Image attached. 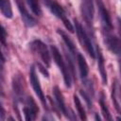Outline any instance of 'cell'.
Wrapping results in <instances>:
<instances>
[{
	"instance_id": "d6986e66",
	"label": "cell",
	"mask_w": 121,
	"mask_h": 121,
	"mask_svg": "<svg viewBox=\"0 0 121 121\" xmlns=\"http://www.w3.org/2000/svg\"><path fill=\"white\" fill-rule=\"evenodd\" d=\"M112 101H113V103H114V106H115V109L117 110V112H121V110H120V108H119V103H118V101H117V98H116V95H115V88L114 87H112Z\"/></svg>"
},
{
	"instance_id": "3957f363",
	"label": "cell",
	"mask_w": 121,
	"mask_h": 121,
	"mask_svg": "<svg viewBox=\"0 0 121 121\" xmlns=\"http://www.w3.org/2000/svg\"><path fill=\"white\" fill-rule=\"evenodd\" d=\"M29 79H30V83H31V85L33 87V90H34L35 94L37 95V96L40 98V100L42 101V103L45 107V97L43 95V93L39 78L37 77V74L35 72V68L33 66L30 68V71H29Z\"/></svg>"
},
{
	"instance_id": "52a82bcc",
	"label": "cell",
	"mask_w": 121,
	"mask_h": 121,
	"mask_svg": "<svg viewBox=\"0 0 121 121\" xmlns=\"http://www.w3.org/2000/svg\"><path fill=\"white\" fill-rule=\"evenodd\" d=\"M107 45H108V48L114 54H118L120 51H121V41L114 37V36H109L107 38Z\"/></svg>"
},
{
	"instance_id": "484cf974",
	"label": "cell",
	"mask_w": 121,
	"mask_h": 121,
	"mask_svg": "<svg viewBox=\"0 0 121 121\" xmlns=\"http://www.w3.org/2000/svg\"><path fill=\"white\" fill-rule=\"evenodd\" d=\"M117 120H121V117H117Z\"/></svg>"
},
{
	"instance_id": "e0dca14e",
	"label": "cell",
	"mask_w": 121,
	"mask_h": 121,
	"mask_svg": "<svg viewBox=\"0 0 121 121\" xmlns=\"http://www.w3.org/2000/svg\"><path fill=\"white\" fill-rule=\"evenodd\" d=\"M100 108H101V112H102L103 116H104L107 120H112V116H111V114H110V112H109L108 108L106 107V104L104 103L103 99H100Z\"/></svg>"
},
{
	"instance_id": "5b68a950",
	"label": "cell",
	"mask_w": 121,
	"mask_h": 121,
	"mask_svg": "<svg viewBox=\"0 0 121 121\" xmlns=\"http://www.w3.org/2000/svg\"><path fill=\"white\" fill-rule=\"evenodd\" d=\"M32 47L34 48L36 52H38V54L40 55V57L42 58L45 65L49 66L50 65V55H49L46 45L41 41H34L32 43Z\"/></svg>"
},
{
	"instance_id": "ba28073f",
	"label": "cell",
	"mask_w": 121,
	"mask_h": 121,
	"mask_svg": "<svg viewBox=\"0 0 121 121\" xmlns=\"http://www.w3.org/2000/svg\"><path fill=\"white\" fill-rule=\"evenodd\" d=\"M96 50H97V65H98V70H99V73L101 75V78H102L103 84H107V74H106V70H105L104 59H103L102 53H101L100 48H99L98 45L96 47Z\"/></svg>"
},
{
	"instance_id": "8992f818",
	"label": "cell",
	"mask_w": 121,
	"mask_h": 121,
	"mask_svg": "<svg viewBox=\"0 0 121 121\" xmlns=\"http://www.w3.org/2000/svg\"><path fill=\"white\" fill-rule=\"evenodd\" d=\"M97 5H98V9H99V13L102 19V22L104 24V26H106V28L108 29H112V20L111 17L109 15L108 10L106 9V8L104 7L103 3L100 0H97Z\"/></svg>"
},
{
	"instance_id": "7402d4cb",
	"label": "cell",
	"mask_w": 121,
	"mask_h": 121,
	"mask_svg": "<svg viewBox=\"0 0 121 121\" xmlns=\"http://www.w3.org/2000/svg\"><path fill=\"white\" fill-rule=\"evenodd\" d=\"M38 66H39L40 71H41V72H42V73H43V75H44L46 78H48V75H49V74H48V72H47L46 70H44V69H43V67L41 64H38Z\"/></svg>"
},
{
	"instance_id": "277c9868",
	"label": "cell",
	"mask_w": 121,
	"mask_h": 121,
	"mask_svg": "<svg viewBox=\"0 0 121 121\" xmlns=\"http://www.w3.org/2000/svg\"><path fill=\"white\" fill-rule=\"evenodd\" d=\"M81 13L88 25H92L94 19V5L93 0H80Z\"/></svg>"
},
{
	"instance_id": "603a6c76",
	"label": "cell",
	"mask_w": 121,
	"mask_h": 121,
	"mask_svg": "<svg viewBox=\"0 0 121 121\" xmlns=\"http://www.w3.org/2000/svg\"><path fill=\"white\" fill-rule=\"evenodd\" d=\"M80 94H81V95L84 97V99L87 101V103H88V105H89V107H91V103L89 102V97L86 95V94L84 93V92H82V90H80Z\"/></svg>"
},
{
	"instance_id": "4fadbf2b",
	"label": "cell",
	"mask_w": 121,
	"mask_h": 121,
	"mask_svg": "<svg viewBox=\"0 0 121 121\" xmlns=\"http://www.w3.org/2000/svg\"><path fill=\"white\" fill-rule=\"evenodd\" d=\"M1 11L6 18L12 17V9L9 0H1Z\"/></svg>"
},
{
	"instance_id": "2e32d148",
	"label": "cell",
	"mask_w": 121,
	"mask_h": 121,
	"mask_svg": "<svg viewBox=\"0 0 121 121\" xmlns=\"http://www.w3.org/2000/svg\"><path fill=\"white\" fill-rule=\"evenodd\" d=\"M26 1L32 12L36 15H41V8H40L39 0H26Z\"/></svg>"
},
{
	"instance_id": "30bf717a",
	"label": "cell",
	"mask_w": 121,
	"mask_h": 121,
	"mask_svg": "<svg viewBox=\"0 0 121 121\" xmlns=\"http://www.w3.org/2000/svg\"><path fill=\"white\" fill-rule=\"evenodd\" d=\"M53 93H54V96L56 98V101L58 103V106L60 110V112L67 116V110H66V107H65V103H64V99H63V96H62V94L61 92L60 91V89L56 86L54 87V90H53Z\"/></svg>"
},
{
	"instance_id": "7c38bea8",
	"label": "cell",
	"mask_w": 121,
	"mask_h": 121,
	"mask_svg": "<svg viewBox=\"0 0 121 121\" xmlns=\"http://www.w3.org/2000/svg\"><path fill=\"white\" fill-rule=\"evenodd\" d=\"M49 9H50V10L52 11V13L54 14V15H56L58 18H60V19H63V18H65L66 16H65V11L63 10V9L58 4V3H56V2H51L50 4H49Z\"/></svg>"
},
{
	"instance_id": "ac0fdd59",
	"label": "cell",
	"mask_w": 121,
	"mask_h": 121,
	"mask_svg": "<svg viewBox=\"0 0 121 121\" xmlns=\"http://www.w3.org/2000/svg\"><path fill=\"white\" fill-rule=\"evenodd\" d=\"M23 112H24L26 120H33V119H35L36 114H35V113H34V112H33L27 106H26V107H24Z\"/></svg>"
},
{
	"instance_id": "5bb4252c",
	"label": "cell",
	"mask_w": 121,
	"mask_h": 121,
	"mask_svg": "<svg viewBox=\"0 0 121 121\" xmlns=\"http://www.w3.org/2000/svg\"><path fill=\"white\" fill-rule=\"evenodd\" d=\"M74 102H75V106H76V108H77V111H78V114H79L80 119H81V120H86L87 117H86V113H85V111H84V109H83V106H82V104H81L79 98H78L76 95H74Z\"/></svg>"
},
{
	"instance_id": "44dd1931",
	"label": "cell",
	"mask_w": 121,
	"mask_h": 121,
	"mask_svg": "<svg viewBox=\"0 0 121 121\" xmlns=\"http://www.w3.org/2000/svg\"><path fill=\"white\" fill-rule=\"evenodd\" d=\"M6 38H7V35H6V31H5V28L2 26V30H1V41H2V43H5Z\"/></svg>"
},
{
	"instance_id": "7a4b0ae2",
	"label": "cell",
	"mask_w": 121,
	"mask_h": 121,
	"mask_svg": "<svg viewBox=\"0 0 121 121\" xmlns=\"http://www.w3.org/2000/svg\"><path fill=\"white\" fill-rule=\"evenodd\" d=\"M75 26H76V31H77V34H78V38L79 43L82 44V46L85 47L87 53L93 59H95V50H94V47L92 45L91 40L88 37V35L86 34V32L84 31V29L82 28V26H80V24L76 19H75Z\"/></svg>"
},
{
	"instance_id": "9c48e42d",
	"label": "cell",
	"mask_w": 121,
	"mask_h": 121,
	"mask_svg": "<svg viewBox=\"0 0 121 121\" xmlns=\"http://www.w3.org/2000/svg\"><path fill=\"white\" fill-rule=\"evenodd\" d=\"M18 8H19V10L21 12V15H22V18L25 22V24L27 26H34L36 25V21L35 19L29 15V13L26 11V9H25L24 5L20 3V1H18Z\"/></svg>"
},
{
	"instance_id": "cb8c5ba5",
	"label": "cell",
	"mask_w": 121,
	"mask_h": 121,
	"mask_svg": "<svg viewBox=\"0 0 121 121\" xmlns=\"http://www.w3.org/2000/svg\"><path fill=\"white\" fill-rule=\"evenodd\" d=\"M118 56V64H119V71H120V75H121V51L117 54Z\"/></svg>"
},
{
	"instance_id": "8fae6325",
	"label": "cell",
	"mask_w": 121,
	"mask_h": 121,
	"mask_svg": "<svg viewBox=\"0 0 121 121\" xmlns=\"http://www.w3.org/2000/svg\"><path fill=\"white\" fill-rule=\"evenodd\" d=\"M78 68H79V73L82 78H85L88 75V64L84 59V57L81 54H78Z\"/></svg>"
},
{
	"instance_id": "d4e9b609",
	"label": "cell",
	"mask_w": 121,
	"mask_h": 121,
	"mask_svg": "<svg viewBox=\"0 0 121 121\" xmlns=\"http://www.w3.org/2000/svg\"><path fill=\"white\" fill-rule=\"evenodd\" d=\"M95 120H98V121L100 120V117H99L97 114H95Z\"/></svg>"
},
{
	"instance_id": "ffe728a7",
	"label": "cell",
	"mask_w": 121,
	"mask_h": 121,
	"mask_svg": "<svg viewBox=\"0 0 121 121\" xmlns=\"http://www.w3.org/2000/svg\"><path fill=\"white\" fill-rule=\"evenodd\" d=\"M62 22H63V24H64V26H65V27L70 31V32H74V27H73V26H72V24L70 23V21L65 17V18H63L62 19Z\"/></svg>"
},
{
	"instance_id": "6da1fadb",
	"label": "cell",
	"mask_w": 121,
	"mask_h": 121,
	"mask_svg": "<svg viewBox=\"0 0 121 121\" xmlns=\"http://www.w3.org/2000/svg\"><path fill=\"white\" fill-rule=\"evenodd\" d=\"M51 51H52V55H53V58L55 60V62L57 63V65L59 66L60 70L61 71L62 73V76H63V79H64V83H65V86L70 88L71 87V78H70V75H69V71H68V68L66 67L65 63H64V60L60 53V51L58 50V48L54 45L51 46Z\"/></svg>"
},
{
	"instance_id": "9a60e30c",
	"label": "cell",
	"mask_w": 121,
	"mask_h": 121,
	"mask_svg": "<svg viewBox=\"0 0 121 121\" xmlns=\"http://www.w3.org/2000/svg\"><path fill=\"white\" fill-rule=\"evenodd\" d=\"M58 33L61 35V37H62V39H63L64 43H66V45H67L68 49L70 50V52H71V53H73V54H74V53H75V51H76V47H75V45H74V43L70 40V38H69V37H67V36H66V34H65L64 32L60 31V29H58Z\"/></svg>"
}]
</instances>
